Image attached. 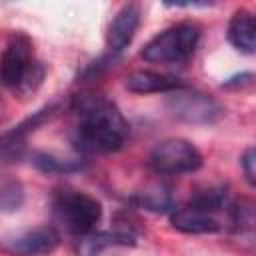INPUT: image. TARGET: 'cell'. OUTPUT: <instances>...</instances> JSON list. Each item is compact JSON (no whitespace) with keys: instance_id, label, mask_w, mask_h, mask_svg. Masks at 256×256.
Returning <instances> with one entry per match:
<instances>
[{"instance_id":"obj_1","label":"cell","mask_w":256,"mask_h":256,"mask_svg":"<svg viewBox=\"0 0 256 256\" xmlns=\"http://www.w3.org/2000/svg\"><path fill=\"white\" fill-rule=\"evenodd\" d=\"M74 114L72 144L80 154H112L126 144L128 122L104 96H78Z\"/></svg>"},{"instance_id":"obj_2","label":"cell","mask_w":256,"mask_h":256,"mask_svg":"<svg viewBox=\"0 0 256 256\" xmlns=\"http://www.w3.org/2000/svg\"><path fill=\"white\" fill-rule=\"evenodd\" d=\"M44 78L40 62L34 58V48L28 36L16 34L6 44L0 56V82L6 88L28 92L34 90Z\"/></svg>"},{"instance_id":"obj_3","label":"cell","mask_w":256,"mask_h":256,"mask_svg":"<svg viewBox=\"0 0 256 256\" xmlns=\"http://www.w3.org/2000/svg\"><path fill=\"white\" fill-rule=\"evenodd\" d=\"M200 42V28L192 22H180L156 34L140 52L146 62L154 64H182L196 52Z\"/></svg>"},{"instance_id":"obj_4","label":"cell","mask_w":256,"mask_h":256,"mask_svg":"<svg viewBox=\"0 0 256 256\" xmlns=\"http://www.w3.org/2000/svg\"><path fill=\"white\" fill-rule=\"evenodd\" d=\"M54 214L64 228L78 236H88L102 220V204L88 192L62 188L54 194Z\"/></svg>"},{"instance_id":"obj_5","label":"cell","mask_w":256,"mask_h":256,"mask_svg":"<svg viewBox=\"0 0 256 256\" xmlns=\"http://www.w3.org/2000/svg\"><path fill=\"white\" fill-rule=\"evenodd\" d=\"M148 166L156 174L164 176L190 174L202 168V154L192 142L184 138H166L152 148Z\"/></svg>"},{"instance_id":"obj_6","label":"cell","mask_w":256,"mask_h":256,"mask_svg":"<svg viewBox=\"0 0 256 256\" xmlns=\"http://www.w3.org/2000/svg\"><path fill=\"white\" fill-rule=\"evenodd\" d=\"M166 106L174 118L186 124H212L224 116V106L218 100L188 86L170 92Z\"/></svg>"},{"instance_id":"obj_7","label":"cell","mask_w":256,"mask_h":256,"mask_svg":"<svg viewBox=\"0 0 256 256\" xmlns=\"http://www.w3.org/2000/svg\"><path fill=\"white\" fill-rule=\"evenodd\" d=\"M170 224L184 234H214L222 230L218 214L198 206L192 200L186 206L174 208L170 212Z\"/></svg>"},{"instance_id":"obj_8","label":"cell","mask_w":256,"mask_h":256,"mask_svg":"<svg viewBox=\"0 0 256 256\" xmlns=\"http://www.w3.org/2000/svg\"><path fill=\"white\" fill-rule=\"evenodd\" d=\"M60 244V234L52 226L26 230L8 242V248L18 256H48Z\"/></svg>"},{"instance_id":"obj_9","label":"cell","mask_w":256,"mask_h":256,"mask_svg":"<svg viewBox=\"0 0 256 256\" xmlns=\"http://www.w3.org/2000/svg\"><path fill=\"white\" fill-rule=\"evenodd\" d=\"M138 24H140V8H138V4H124L116 12L112 22L108 24V32H106L108 50L114 52V54L122 52L134 40Z\"/></svg>"},{"instance_id":"obj_10","label":"cell","mask_w":256,"mask_h":256,"mask_svg":"<svg viewBox=\"0 0 256 256\" xmlns=\"http://www.w3.org/2000/svg\"><path fill=\"white\" fill-rule=\"evenodd\" d=\"M126 88L134 94H170L174 90L186 88V82L178 76L154 72V70H136L126 76Z\"/></svg>"},{"instance_id":"obj_11","label":"cell","mask_w":256,"mask_h":256,"mask_svg":"<svg viewBox=\"0 0 256 256\" xmlns=\"http://www.w3.org/2000/svg\"><path fill=\"white\" fill-rule=\"evenodd\" d=\"M228 42L244 54H254L256 50V22L248 10H236L228 22L226 30Z\"/></svg>"},{"instance_id":"obj_12","label":"cell","mask_w":256,"mask_h":256,"mask_svg":"<svg viewBox=\"0 0 256 256\" xmlns=\"http://www.w3.org/2000/svg\"><path fill=\"white\" fill-rule=\"evenodd\" d=\"M136 236L128 228H120L114 232H92L88 236H82V254L84 256H96L108 246H128L134 244Z\"/></svg>"},{"instance_id":"obj_13","label":"cell","mask_w":256,"mask_h":256,"mask_svg":"<svg viewBox=\"0 0 256 256\" xmlns=\"http://www.w3.org/2000/svg\"><path fill=\"white\" fill-rule=\"evenodd\" d=\"M134 202L148 210V212H172L174 210V198L168 186L164 184H150L142 192H136Z\"/></svg>"},{"instance_id":"obj_14","label":"cell","mask_w":256,"mask_h":256,"mask_svg":"<svg viewBox=\"0 0 256 256\" xmlns=\"http://www.w3.org/2000/svg\"><path fill=\"white\" fill-rule=\"evenodd\" d=\"M30 164L44 174H70V172H78L84 168L82 160H62L46 152H34L30 156Z\"/></svg>"},{"instance_id":"obj_15","label":"cell","mask_w":256,"mask_h":256,"mask_svg":"<svg viewBox=\"0 0 256 256\" xmlns=\"http://www.w3.org/2000/svg\"><path fill=\"white\" fill-rule=\"evenodd\" d=\"M24 204V186L20 180L0 176V212H16Z\"/></svg>"},{"instance_id":"obj_16","label":"cell","mask_w":256,"mask_h":256,"mask_svg":"<svg viewBox=\"0 0 256 256\" xmlns=\"http://www.w3.org/2000/svg\"><path fill=\"white\" fill-rule=\"evenodd\" d=\"M228 216H230V224L236 232L252 236V230H254V204H252V200H240L236 204H230Z\"/></svg>"},{"instance_id":"obj_17","label":"cell","mask_w":256,"mask_h":256,"mask_svg":"<svg viewBox=\"0 0 256 256\" xmlns=\"http://www.w3.org/2000/svg\"><path fill=\"white\" fill-rule=\"evenodd\" d=\"M254 148H246V152L242 154V158H240V166H242V170H244V176H246V182L250 184V186H254L256 184V170H254Z\"/></svg>"},{"instance_id":"obj_18","label":"cell","mask_w":256,"mask_h":256,"mask_svg":"<svg viewBox=\"0 0 256 256\" xmlns=\"http://www.w3.org/2000/svg\"><path fill=\"white\" fill-rule=\"evenodd\" d=\"M248 84H252V74H250V72H242V74H236V76L228 78L222 86L234 88V86H248Z\"/></svg>"}]
</instances>
